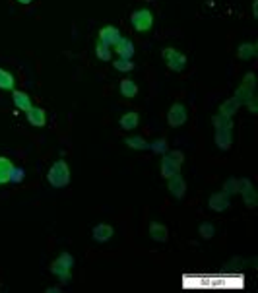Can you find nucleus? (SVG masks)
Returning <instances> with one entry per match:
<instances>
[{
  "instance_id": "obj_1",
  "label": "nucleus",
  "mask_w": 258,
  "mask_h": 293,
  "mask_svg": "<svg viewBox=\"0 0 258 293\" xmlns=\"http://www.w3.org/2000/svg\"><path fill=\"white\" fill-rule=\"evenodd\" d=\"M47 181H49V184L55 186V188H64V186H68V183H70V167H68V163H66L64 159L55 161V163L51 165L49 173H47Z\"/></svg>"
},
{
  "instance_id": "obj_2",
  "label": "nucleus",
  "mask_w": 258,
  "mask_h": 293,
  "mask_svg": "<svg viewBox=\"0 0 258 293\" xmlns=\"http://www.w3.org/2000/svg\"><path fill=\"white\" fill-rule=\"evenodd\" d=\"M130 23H132V27L138 33H147L151 29V25H153V14H151V10H147V8L134 10L132 16H130Z\"/></svg>"
},
{
  "instance_id": "obj_3",
  "label": "nucleus",
  "mask_w": 258,
  "mask_h": 293,
  "mask_svg": "<svg viewBox=\"0 0 258 293\" xmlns=\"http://www.w3.org/2000/svg\"><path fill=\"white\" fill-rule=\"evenodd\" d=\"M186 119H188V111H186V107L183 103H173L169 107V111H167V125L169 127L179 128V127H183L186 123Z\"/></svg>"
},
{
  "instance_id": "obj_4",
  "label": "nucleus",
  "mask_w": 258,
  "mask_h": 293,
  "mask_svg": "<svg viewBox=\"0 0 258 293\" xmlns=\"http://www.w3.org/2000/svg\"><path fill=\"white\" fill-rule=\"evenodd\" d=\"M163 58H165V64L169 66V70H173V72H181L186 66V56L181 55L179 51H175L173 47H167L163 51Z\"/></svg>"
},
{
  "instance_id": "obj_5",
  "label": "nucleus",
  "mask_w": 258,
  "mask_h": 293,
  "mask_svg": "<svg viewBox=\"0 0 258 293\" xmlns=\"http://www.w3.org/2000/svg\"><path fill=\"white\" fill-rule=\"evenodd\" d=\"M121 37H123V35H121V31H119L115 25H105V27L99 29V41H101L103 45H107V47H115Z\"/></svg>"
},
{
  "instance_id": "obj_6",
  "label": "nucleus",
  "mask_w": 258,
  "mask_h": 293,
  "mask_svg": "<svg viewBox=\"0 0 258 293\" xmlns=\"http://www.w3.org/2000/svg\"><path fill=\"white\" fill-rule=\"evenodd\" d=\"M253 74H247V80H245V84L237 90V95H235V99H237V103L241 105H247L251 99H253Z\"/></svg>"
},
{
  "instance_id": "obj_7",
  "label": "nucleus",
  "mask_w": 258,
  "mask_h": 293,
  "mask_svg": "<svg viewBox=\"0 0 258 293\" xmlns=\"http://www.w3.org/2000/svg\"><path fill=\"white\" fill-rule=\"evenodd\" d=\"M25 117H27V121H29L31 127L41 128V127L47 125V113H45V109H41V107H31V109H27V111H25Z\"/></svg>"
},
{
  "instance_id": "obj_8",
  "label": "nucleus",
  "mask_w": 258,
  "mask_h": 293,
  "mask_svg": "<svg viewBox=\"0 0 258 293\" xmlns=\"http://www.w3.org/2000/svg\"><path fill=\"white\" fill-rule=\"evenodd\" d=\"M169 190H171V194L175 198H183L186 194V183H184V179L179 173H175L173 177H169Z\"/></svg>"
},
{
  "instance_id": "obj_9",
  "label": "nucleus",
  "mask_w": 258,
  "mask_h": 293,
  "mask_svg": "<svg viewBox=\"0 0 258 293\" xmlns=\"http://www.w3.org/2000/svg\"><path fill=\"white\" fill-rule=\"evenodd\" d=\"M113 51L119 55V58H132L134 56V43L130 41L129 37H121L119 43L113 47Z\"/></svg>"
},
{
  "instance_id": "obj_10",
  "label": "nucleus",
  "mask_w": 258,
  "mask_h": 293,
  "mask_svg": "<svg viewBox=\"0 0 258 293\" xmlns=\"http://www.w3.org/2000/svg\"><path fill=\"white\" fill-rule=\"evenodd\" d=\"M12 101H14V105H16V109H19V111H27V109H31L33 107V103H31V97L25 93V92H19V90H12Z\"/></svg>"
},
{
  "instance_id": "obj_11",
  "label": "nucleus",
  "mask_w": 258,
  "mask_h": 293,
  "mask_svg": "<svg viewBox=\"0 0 258 293\" xmlns=\"http://www.w3.org/2000/svg\"><path fill=\"white\" fill-rule=\"evenodd\" d=\"M92 235H93V239H95L97 243H107V241L115 235V229H113L109 223H99V225L93 227Z\"/></svg>"
},
{
  "instance_id": "obj_12",
  "label": "nucleus",
  "mask_w": 258,
  "mask_h": 293,
  "mask_svg": "<svg viewBox=\"0 0 258 293\" xmlns=\"http://www.w3.org/2000/svg\"><path fill=\"white\" fill-rule=\"evenodd\" d=\"M179 163L167 153V155H163V159H161V175H163V179H169V177H173L175 173H179Z\"/></svg>"
},
{
  "instance_id": "obj_13",
  "label": "nucleus",
  "mask_w": 258,
  "mask_h": 293,
  "mask_svg": "<svg viewBox=\"0 0 258 293\" xmlns=\"http://www.w3.org/2000/svg\"><path fill=\"white\" fill-rule=\"evenodd\" d=\"M210 208L214 212H225L229 208V196L225 192H218V194H212L210 198Z\"/></svg>"
},
{
  "instance_id": "obj_14",
  "label": "nucleus",
  "mask_w": 258,
  "mask_h": 293,
  "mask_svg": "<svg viewBox=\"0 0 258 293\" xmlns=\"http://www.w3.org/2000/svg\"><path fill=\"white\" fill-rule=\"evenodd\" d=\"M149 235H151V239H153V241H157V243H165V241L169 239V231H167V227H165V225H161V223H157V221L149 223Z\"/></svg>"
},
{
  "instance_id": "obj_15",
  "label": "nucleus",
  "mask_w": 258,
  "mask_h": 293,
  "mask_svg": "<svg viewBox=\"0 0 258 293\" xmlns=\"http://www.w3.org/2000/svg\"><path fill=\"white\" fill-rule=\"evenodd\" d=\"M138 123H140V117H138V113H136V111H129V113H125V115L121 117V121H119V125H121V128H123V130H134V128L138 127Z\"/></svg>"
},
{
  "instance_id": "obj_16",
  "label": "nucleus",
  "mask_w": 258,
  "mask_h": 293,
  "mask_svg": "<svg viewBox=\"0 0 258 293\" xmlns=\"http://www.w3.org/2000/svg\"><path fill=\"white\" fill-rule=\"evenodd\" d=\"M119 90H121V95H123V97H127V99H132V97H136V95H138V86H136V84H134V80H130V78L121 80Z\"/></svg>"
},
{
  "instance_id": "obj_17",
  "label": "nucleus",
  "mask_w": 258,
  "mask_h": 293,
  "mask_svg": "<svg viewBox=\"0 0 258 293\" xmlns=\"http://www.w3.org/2000/svg\"><path fill=\"white\" fill-rule=\"evenodd\" d=\"M12 169H14V163H12L8 157L0 155V184H8V183H10V173H12Z\"/></svg>"
},
{
  "instance_id": "obj_18",
  "label": "nucleus",
  "mask_w": 258,
  "mask_h": 293,
  "mask_svg": "<svg viewBox=\"0 0 258 293\" xmlns=\"http://www.w3.org/2000/svg\"><path fill=\"white\" fill-rule=\"evenodd\" d=\"M14 88H16V78H14V74L8 72V70H4V68H0V90L12 92Z\"/></svg>"
},
{
  "instance_id": "obj_19",
  "label": "nucleus",
  "mask_w": 258,
  "mask_h": 293,
  "mask_svg": "<svg viewBox=\"0 0 258 293\" xmlns=\"http://www.w3.org/2000/svg\"><path fill=\"white\" fill-rule=\"evenodd\" d=\"M70 270H72V268H68V266H66L64 262H60L58 258H56V260L51 264V272H53L55 276H58L60 280H64V282L70 278Z\"/></svg>"
},
{
  "instance_id": "obj_20",
  "label": "nucleus",
  "mask_w": 258,
  "mask_h": 293,
  "mask_svg": "<svg viewBox=\"0 0 258 293\" xmlns=\"http://www.w3.org/2000/svg\"><path fill=\"white\" fill-rule=\"evenodd\" d=\"M95 55H97V58L99 60H111V56H113V49L111 47H107V45H103L101 41H97V45H95Z\"/></svg>"
},
{
  "instance_id": "obj_21",
  "label": "nucleus",
  "mask_w": 258,
  "mask_h": 293,
  "mask_svg": "<svg viewBox=\"0 0 258 293\" xmlns=\"http://www.w3.org/2000/svg\"><path fill=\"white\" fill-rule=\"evenodd\" d=\"M218 146L223 147V149L231 146V134H229V128H220V130H218Z\"/></svg>"
},
{
  "instance_id": "obj_22",
  "label": "nucleus",
  "mask_w": 258,
  "mask_h": 293,
  "mask_svg": "<svg viewBox=\"0 0 258 293\" xmlns=\"http://www.w3.org/2000/svg\"><path fill=\"white\" fill-rule=\"evenodd\" d=\"M113 66H115V70H119V72H132V70H134L132 58H117Z\"/></svg>"
},
{
  "instance_id": "obj_23",
  "label": "nucleus",
  "mask_w": 258,
  "mask_h": 293,
  "mask_svg": "<svg viewBox=\"0 0 258 293\" xmlns=\"http://www.w3.org/2000/svg\"><path fill=\"white\" fill-rule=\"evenodd\" d=\"M239 107V103H237V99L233 97V99H229V101H225L223 105H221V117H231L233 113H235V109Z\"/></svg>"
},
{
  "instance_id": "obj_24",
  "label": "nucleus",
  "mask_w": 258,
  "mask_h": 293,
  "mask_svg": "<svg viewBox=\"0 0 258 293\" xmlns=\"http://www.w3.org/2000/svg\"><path fill=\"white\" fill-rule=\"evenodd\" d=\"M125 142H127V146L134 147V149H147V147H149V144H147L144 138H140V136H134V138L130 136V138H127Z\"/></svg>"
},
{
  "instance_id": "obj_25",
  "label": "nucleus",
  "mask_w": 258,
  "mask_h": 293,
  "mask_svg": "<svg viewBox=\"0 0 258 293\" xmlns=\"http://www.w3.org/2000/svg\"><path fill=\"white\" fill-rule=\"evenodd\" d=\"M198 233L202 235V239H212V237L216 235V227H214L212 223H208V221H204V223L200 225V229H198Z\"/></svg>"
},
{
  "instance_id": "obj_26",
  "label": "nucleus",
  "mask_w": 258,
  "mask_h": 293,
  "mask_svg": "<svg viewBox=\"0 0 258 293\" xmlns=\"http://www.w3.org/2000/svg\"><path fill=\"white\" fill-rule=\"evenodd\" d=\"M23 177H25V171H23L21 167H16V165H14V169H12V173H10V183H12V184H19V183L23 181Z\"/></svg>"
},
{
  "instance_id": "obj_27",
  "label": "nucleus",
  "mask_w": 258,
  "mask_h": 293,
  "mask_svg": "<svg viewBox=\"0 0 258 293\" xmlns=\"http://www.w3.org/2000/svg\"><path fill=\"white\" fill-rule=\"evenodd\" d=\"M223 192L229 196V194H233V192H239V181L237 179H229L225 184H223Z\"/></svg>"
},
{
  "instance_id": "obj_28",
  "label": "nucleus",
  "mask_w": 258,
  "mask_h": 293,
  "mask_svg": "<svg viewBox=\"0 0 258 293\" xmlns=\"http://www.w3.org/2000/svg\"><path fill=\"white\" fill-rule=\"evenodd\" d=\"M255 56V47L253 45H241L239 47V58H251Z\"/></svg>"
},
{
  "instance_id": "obj_29",
  "label": "nucleus",
  "mask_w": 258,
  "mask_h": 293,
  "mask_svg": "<svg viewBox=\"0 0 258 293\" xmlns=\"http://www.w3.org/2000/svg\"><path fill=\"white\" fill-rule=\"evenodd\" d=\"M163 144H165V142H163V140H157V142H155V144H151V149H153V151H161V149H163Z\"/></svg>"
},
{
  "instance_id": "obj_30",
  "label": "nucleus",
  "mask_w": 258,
  "mask_h": 293,
  "mask_svg": "<svg viewBox=\"0 0 258 293\" xmlns=\"http://www.w3.org/2000/svg\"><path fill=\"white\" fill-rule=\"evenodd\" d=\"M16 2H19V4H23V6H27V4H31L33 0H16Z\"/></svg>"
}]
</instances>
